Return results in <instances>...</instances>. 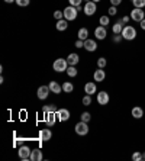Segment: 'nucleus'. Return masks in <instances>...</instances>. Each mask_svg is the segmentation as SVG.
<instances>
[{
	"mask_svg": "<svg viewBox=\"0 0 145 161\" xmlns=\"http://www.w3.org/2000/svg\"><path fill=\"white\" fill-rule=\"evenodd\" d=\"M93 79H94V81H97V83H102L104 79H106V73H104L103 68H99V70L94 71Z\"/></svg>",
	"mask_w": 145,
	"mask_h": 161,
	"instance_id": "obj_14",
	"label": "nucleus"
},
{
	"mask_svg": "<svg viewBox=\"0 0 145 161\" xmlns=\"http://www.w3.org/2000/svg\"><path fill=\"white\" fill-rule=\"evenodd\" d=\"M123 38H122V35H113V39H112V41L115 42V44H119L120 41H122Z\"/></svg>",
	"mask_w": 145,
	"mask_h": 161,
	"instance_id": "obj_37",
	"label": "nucleus"
},
{
	"mask_svg": "<svg viewBox=\"0 0 145 161\" xmlns=\"http://www.w3.org/2000/svg\"><path fill=\"white\" fill-rule=\"evenodd\" d=\"M75 48H84V41L77 39V41H75Z\"/></svg>",
	"mask_w": 145,
	"mask_h": 161,
	"instance_id": "obj_38",
	"label": "nucleus"
},
{
	"mask_svg": "<svg viewBox=\"0 0 145 161\" xmlns=\"http://www.w3.org/2000/svg\"><path fill=\"white\" fill-rule=\"evenodd\" d=\"M83 10H84V13L87 16H93L94 13H96V10H97V6H96V3H94L93 0H92V2H87V3L84 4Z\"/></svg>",
	"mask_w": 145,
	"mask_h": 161,
	"instance_id": "obj_5",
	"label": "nucleus"
},
{
	"mask_svg": "<svg viewBox=\"0 0 145 161\" xmlns=\"http://www.w3.org/2000/svg\"><path fill=\"white\" fill-rule=\"evenodd\" d=\"M142 161H145V153H142Z\"/></svg>",
	"mask_w": 145,
	"mask_h": 161,
	"instance_id": "obj_43",
	"label": "nucleus"
},
{
	"mask_svg": "<svg viewBox=\"0 0 145 161\" xmlns=\"http://www.w3.org/2000/svg\"><path fill=\"white\" fill-rule=\"evenodd\" d=\"M132 160H134V161H142V153L135 151V153L132 154Z\"/></svg>",
	"mask_w": 145,
	"mask_h": 161,
	"instance_id": "obj_31",
	"label": "nucleus"
},
{
	"mask_svg": "<svg viewBox=\"0 0 145 161\" xmlns=\"http://www.w3.org/2000/svg\"><path fill=\"white\" fill-rule=\"evenodd\" d=\"M131 113H132V116H134L135 119H141V118L144 116V109L139 108V106H135Z\"/></svg>",
	"mask_w": 145,
	"mask_h": 161,
	"instance_id": "obj_19",
	"label": "nucleus"
},
{
	"mask_svg": "<svg viewBox=\"0 0 145 161\" xmlns=\"http://www.w3.org/2000/svg\"><path fill=\"white\" fill-rule=\"evenodd\" d=\"M132 3H134V8H145V0H132Z\"/></svg>",
	"mask_w": 145,
	"mask_h": 161,
	"instance_id": "obj_27",
	"label": "nucleus"
},
{
	"mask_svg": "<svg viewBox=\"0 0 145 161\" xmlns=\"http://www.w3.org/2000/svg\"><path fill=\"white\" fill-rule=\"evenodd\" d=\"M84 48L87 49V51H89V53H94V51H96L97 49V44H96V41H94V39H86L84 41Z\"/></svg>",
	"mask_w": 145,
	"mask_h": 161,
	"instance_id": "obj_13",
	"label": "nucleus"
},
{
	"mask_svg": "<svg viewBox=\"0 0 145 161\" xmlns=\"http://www.w3.org/2000/svg\"><path fill=\"white\" fill-rule=\"evenodd\" d=\"M67 61H68V65H77L78 61H80V57H78V54L73 53L67 57Z\"/></svg>",
	"mask_w": 145,
	"mask_h": 161,
	"instance_id": "obj_20",
	"label": "nucleus"
},
{
	"mask_svg": "<svg viewBox=\"0 0 145 161\" xmlns=\"http://www.w3.org/2000/svg\"><path fill=\"white\" fill-rule=\"evenodd\" d=\"M129 19H131V16H123V18H122V22L123 23H128V22H129Z\"/></svg>",
	"mask_w": 145,
	"mask_h": 161,
	"instance_id": "obj_40",
	"label": "nucleus"
},
{
	"mask_svg": "<svg viewBox=\"0 0 145 161\" xmlns=\"http://www.w3.org/2000/svg\"><path fill=\"white\" fill-rule=\"evenodd\" d=\"M99 22H100L102 26H108L109 23H110V20H109V16H100Z\"/></svg>",
	"mask_w": 145,
	"mask_h": 161,
	"instance_id": "obj_28",
	"label": "nucleus"
},
{
	"mask_svg": "<svg viewBox=\"0 0 145 161\" xmlns=\"http://www.w3.org/2000/svg\"><path fill=\"white\" fill-rule=\"evenodd\" d=\"M31 153H32V150H31L29 147L26 145H20V148H19V158L23 161L29 160L31 158Z\"/></svg>",
	"mask_w": 145,
	"mask_h": 161,
	"instance_id": "obj_6",
	"label": "nucleus"
},
{
	"mask_svg": "<svg viewBox=\"0 0 145 161\" xmlns=\"http://www.w3.org/2000/svg\"><path fill=\"white\" fill-rule=\"evenodd\" d=\"M63 12H64V19H67V20H75L78 10L74 6H68V8H65Z\"/></svg>",
	"mask_w": 145,
	"mask_h": 161,
	"instance_id": "obj_3",
	"label": "nucleus"
},
{
	"mask_svg": "<svg viewBox=\"0 0 145 161\" xmlns=\"http://www.w3.org/2000/svg\"><path fill=\"white\" fill-rule=\"evenodd\" d=\"M48 86H49V90H51L52 93H55V94H60L61 92H63V86H60L57 81H51Z\"/></svg>",
	"mask_w": 145,
	"mask_h": 161,
	"instance_id": "obj_18",
	"label": "nucleus"
},
{
	"mask_svg": "<svg viewBox=\"0 0 145 161\" xmlns=\"http://www.w3.org/2000/svg\"><path fill=\"white\" fill-rule=\"evenodd\" d=\"M68 20L67 19H61V20H58L57 22V31H65L67 29V26H68Z\"/></svg>",
	"mask_w": 145,
	"mask_h": 161,
	"instance_id": "obj_23",
	"label": "nucleus"
},
{
	"mask_svg": "<svg viewBox=\"0 0 145 161\" xmlns=\"http://www.w3.org/2000/svg\"><path fill=\"white\" fill-rule=\"evenodd\" d=\"M93 2H94V3H97V2H102V0H93Z\"/></svg>",
	"mask_w": 145,
	"mask_h": 161,
	"instance_id": "obj_44",
	"label": "nucleus"
},
{
	"mask_svg": "<svg viewBox=\"0 0 145 161\" xmlns=\"http://www.w3.org/2000/svg\"><path fill=\"white\" fill-rule=\"evenodd\" d=\"M31 161H42L44 160V155H42V151L38 150V148H35V150H32V153H31Z\"/></svg>",
	"mask_w": 145,
	"mask_h": 161,
	"instance_id": "obj_16",
	"label": "nucleus"
},
{
	"mask_svg": "<svg viewBox=\"0 0 145 161\" xmlns=\"http://www.w3.org/2000/svg\"><path fill=\"white\" fill-rule=\"evenodd\" d=\"M54 18L57 19V20H61V19L64 18V12H60V10H55L54 12Z\"/></svg>",
	"mask_w": 145,
	"mask_h": 161,
	"instance_id": "obj_33",
	"label": "nucleus"
},
{
	"mask_svg": "<svg viewBox=\"0 0 145 161\" xmlns=\"http://www.w3.org/2000/svg\"><path fill=\"white\" fill-rule=\"evenodd\" d=\"M77 68H75V65H70V67L67 68V74L70 75V77H75L77 75Z\"/></svg>",
	"mask_w": 145,
	"mask_h": 161,
	"instance_id": "obj_26",
	"label": "nucleus"
},
{
	"mask_svg": "<svg viewBox=\"0 0 145 161\" xmlns=\"http://www.w3.org/2000/svg\"><path fill=\"white\" fill-rule=\"evenodd\" d=\"M39 136H41L42 141H49V139L52 138V132H51V129H42V131L39 132Z\"/></svg>",
	"mask_w": 145,
	"mask_h": 161,
	"instance_id": "obj_21",
	"label": "nucleus"
},
{
	"mask_svg": "<svg viewBox=\"0 0 145 161\" xmlns=\"http://www.w3.org/2000/svg\"><path fill=\"white\" fill-rule=\"evenodd\" d=\"M6 3H13V2H16V0H4Z\"/></svg>",
	"mask_w": 145,
	"mask_h": 161,
	"instance_id": "obj_42",
	"label": "nucleus"
},
{
	"mask_svg": "<svg viewBox=\"0 0 145 161\" xmlns=\"http://www.w3.org/2000/svg\"><path fill=\"white\" fill-rule=\"evenodd\" d=\"M90 119H92V115H90L89 112H83L81 113V120L83 122H90Z\"/></svg>",
	"mask_w": 145,
	"mask_h": 161,
	"instance_id": "obj_32",
	"label": "nucleus"
},
{
	"mask_svg": "<svg viewBox=\"0 0 145 161\" xmlns=\"http://www.w3.org/2000/svg\"><path fill=\"white\" fill-rule=\"evenodd\" d=\"M86 2H92V0H86Z\"/></svg>",
	"mask_w": 145,
	"mask_h": 161,
	"instance_id": "obj_45",
	"label": "nucleus"
},
{
	"mask_svg": "<svg viewBox=\"0 0 145 161\" xmlns=\"http://www.w3.org/2000/svg\"><path fill=\"white\" fill-rule=\"evenodd\" d=\"M94 36L97 38V39H104V38L108 36V31H106V26H97L96 29H94Z\"/></svg>",
	"mask_w": 145,
	"mask_h": 161,
	"instance_id": "obj_11",
	"label": "nucleus"
},
{
	"mask_svg": "<svg viewBox=\"0 0 145 161\" xmlns=\"http://www.w3.org/2000/svg\"><path fill=\"white\" fill-rule=\"evenodd\" d=\"M52 68H54L57 73L67 71V68H68V61L64 60V58H58V60L54 61V64H52Z\"/></svg>",
	"mask_w": 145,
	"mask_h": 161,
	"instance_id": "obj_2",
	"label": "nucleus"
},
{
	"mask_svg": "<svg viewBox=\"0 0 145 161\" xmlns=\"http://www.w3.org/2000/svg\"><path fill=\"white\" fill-rule=\"evenodd\" d=\"M106 64H108V61H106V58H104V57H100V58L97 60V67H99V68H104V67H106Z\"/></svg>",
	"mask_w": 145,
	"mask_h": 161,
	"instance_id": "obj_29",
	"label": "nucleus"
},
{
	"mask_svg": "<svg viewBox=\"0 0 145 161\" xmlns=\"http://www.w3.org/2000/svg\"><path fill=\"white\" fill-rule=\"evenodd\" d=\"M45 116H44V120H45V124L48 125V126H54L57 122V119H58V116H57V113L55 112H49V113H44Z\"/></svg>",
	"mask_w": 145,
	"mask_h": 161,
	"instance_id": "obj_8",
	"label": "nucleus"
},
{
	"mask_svg": "<svg viewBox=\"0 0 145 161\" xmlns=\"http://www.w3.org/2000/svg\"><path fill=\"white\" fill-rule=\"evenodd\" d=\"M83 105H84V106H90V105H92V96H90V94H86L84 97H83Z\"/></svg>",
	"mask_w": 145,
	"mask_h": 161,
	"instance_id": "obj_30",
	"label": "nucleus"
},
{
	"mask_svg": "<svg viewBox=\"0 0 145 161\" xmlns=\"http://www.w3.org/2000/svg\"><path fill=\"white\" fill-rule=\"evenodd\" d=\"M74 90V86H73V83H70V81H65L63 84V92H65V93H71Z\"/></svg>",
	"mask_w": 145,
	"mask_h": 161,
	"instance_id": "obj_25",
	"label": "nucleus"
},
{
	"mask_svg": "<svg viewBox=\"0 0 145 161\" xmlns=\"http://www.w3.org/2000/svg\"><path fill=\"white\" fill-rule=\"evenodd\" d=\"M49 86H41L39 89H38V92H36V96H38V99L39 100H45V99L48 97V94H49Z\"/></svg>",
	"mask_w": 145,
	"mask_h": 161,
	"instance_id": "obj_9",
	"label": "nucleus"
},
{
	"mask_svg": "<svg viewBox=\"0 0 145 161\" xmlns=\"http://www.w3.org/2000/svg\"><path fill=\"white\" fill-rule=\"evenodd\" d=\"M112 6H119L120 3H122V0H110Z\"/></svg>",
	"mask_w": 145,
	"mask_h": 161,
	"instance_id": "obj_39",
	"label": "nucleus"
},
{
	"mask_svg": "<svg viewBox=\"0 0 145 161\" xmlns=\"http://www.w3.org/2000/svg\"><path fill=\"white\" fill-rule=\"evenodd\" d=\"M120 35H122V38L125 39V41H134L138 34H137V29H135L132 25H125Z\"/></svg>",
	"mask_w": 145,
	"mask_h": 161,
	"instance_id": "obj_1",
	"label": "nucleus"
},
{
	"mask_svg": "<svg viewBox=\"0 0 145 161\" xmlns=\"http://www.w3.org/2000/svg\"><path fill=\"white\" fill-rule=\"evenodd\" d=\"M97 92V87H96V83L93 81H90V83H86V86H84V93L86 94H94Z\"/></svg>",
	"mask_w": 145,
	"mask_h": 161,
	"instance_id": "obj_15",
	"label": "nucleus"
},
{
	"mask_svg": "<svg viewBox=\"0 0 145 161\" xmlns=\"http://www.w3.org/2000/svg\"><path fill=\"white\" fill-rule=\"evenodd\" d=\"M78 39H81V41L89 39V31H87V28H81V29H78Z\"/></svg>",
	"mask_w": 145,
	"mask_h": 161,
	"instance_id": "obj_22",
	"label": "nucleus"
},
{
	"mask_svg": "<svg viewBox=\"0 0 145 161\" xmlns=\"http://www.w3.org/2000/svg\"><path fill=\"white\" fill-rule=\"evenodd\" d=\"M109 94L106 93V92H99L97 93V103L99 105H102V106H106L109 103Z\"/></svg>",
	"mask_w": 145,
	"mask_h": 161,
	"instance_id": "obj_10",
	"label": "nucleus"
},
{
	"mask_svg": "<svg viewBox=\"0 0 145 161\" xmlns=\"http://www.w3.org/2000/svg\"><path fill=\"white\" fill-rule=\"evenodd\" d=\"M16 3H18V6L25 8V6H28V4L31 3V0H16Z\"/></svg>",
	"mask_w": 145,
	"mask_h": 161,
	"instance_id": "obj_34",
	"label": "nucleus"
},
{
	"mask_svg": "<svg viewBox=\"0 0 145 161\" xmlns=\"http://www.w3.org/2000/svg\"><path fill=\"white\" fill-rule=\"evenodd\" d=\"M139 25H141V28H142V29L145 31V19H142L141 22H139Z\"/></svg>",
	"mask_w": 145,
	"mask_h": 161,
	"instance_id": "obj_41",
	"label": "nucleus"
},
{
	"mask_svg": "<svg viewBox=\"0 0 145 161\" xmlns=\"http://www.w3.org/2000/svg\"><path fill=\"white\" fill-rule=\"evenodd\" d=\"M123 26H125V25H123L122 19H120V20H118V22H116L115 25H113V28H112V32H113L115 35H120V34H122Z\"/></svg>",
	"mask_w": 145,
	"mask_h": 161,
	"instance_id": "obj_17",
	"label": "nucleus"
},
{
	"mask_svg": "<svg viewBox=\"0 0 145 161\" xmlns=\"http://www.w3.org/2000/svg\"><path fill=\"white\" fill-rule=\"evenodd\" d=\"M108 12H109V16H115L118 13V9H116V6H110Z\"/></svg>",
	"mask_w": 145,
	"mask_h": 161,
	"instance_id": "obj_36",
	"label": "nucleus"
},
{
	"mask_svg": "<svg viewBox=\"0 0 145 161\" xmlns=\"http://www.w3.org/2000/svg\"><path fill=\"white\" fill-rule=\"evenodd\" d=\"M129 16L135 22H141L142 19H145V10H142V9H139V8H134Z\"/></svg>",
	"mask_w": 145,
	"mask_h": 161,
	"instance_id": "obj_4",
	"label": "nucleus"
},
{
	"mask_svg": "<svg viewBox=\"0 0 145 161\" xmlns=\"http://www.w3.org/2000/svg\"><path fill=\"white\" fill-rule=\"evenodd\" d=\"M57 116H58V120H60V122H65V120L70 119V112L64 108L58 109V110H57Z\"/></svg>",
	"mask_w": 145,
	"mask_h": 161,
	"instance_id": "obj_12",
	"label": "nucleus"
},
{
	"mask_svg": "<svg viewBox=\"0 0 145 161\" xmlns=\"http://www.w3.org/2000/svg\"><path fill=\"white\" fill-rule=\"evenodd\" d=\"M68 2H70V6L78 8V6H81V2H83V0H68Z\"/></svg>",
	"mask_w": 145,
	"mask_h": 161,
	"instance_id": "obj_35",
	"label": "nucleus"
},
{
	"mask_svg": "<svg viewBox=\"0 0 145 161\" xmlns=\"http://www.w3.org/2000/svg\"><path fill=\"white\" fill-rule=\"evenodd\" d=\"M75 134L77 135H87L89 134V125H87V122H78L77 125H75Z\"/></svg>",
	"mask_w": 145,
	"mask_h": 161,
	"instance_id": "obj_7",
	"label": "nucleus"
},
{
	"mask_svg": "<svg viewBox=\"0 0 145 161\" xmlns=\"http://www.w3.org/2000/svg\"><path fill=\"white\" fill-rule=\"evenodd\" d=\"M57 110H58L57 105H47V106H44V108H42V112H44V113H49V112H55L57 113Z\"/></svg>",
	"mask_w": 145,
	"mask_h": 161,
	"instance_id": "obj_24",
	"label": "nucleus"
}]
</instances>
